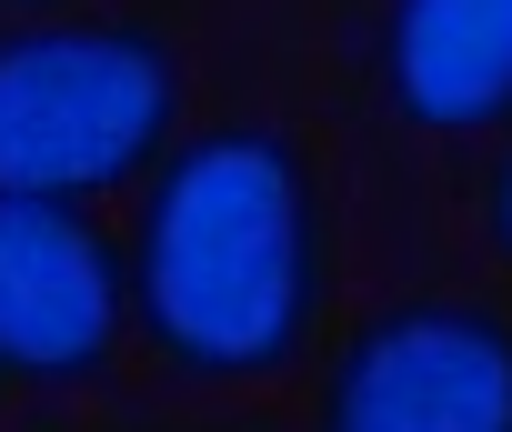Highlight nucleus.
I'll return each instance as SVG.
<instances>
[{
    "label": "nucleus",
    "instance_id": "f03ea898",
    "mask_svg": "<svg viewBox=\"0 0 512 432\" xmlns=\"http://www.w3.org/2000/svg\"><path fill=\"white\" fill-rule=\"evenodd\" d=\"M181 121V61L141 21H51L0 41V191L91 201Z\"/></svg>",
    "mask_w": 512,
    "mask_h": 432
},
{
    "label": "nucleus",
    "instance_id": "f257e3e1",
    "mask_svg": "<svg viewBox=\"0 0 512 432\" xmlns=\"http://www.w3.org/2000/svg\"><path fill=\"white\" fill-rule=\"evenodd\" d=\"M131 302L181 372L251 382L282 372L322 302V211L312 171L272 131H201L141 201Z\"/></svg>",
    "mask_w": 512,
    "mask_h": 432
},
{
    "label": "nucleus",
    "instance_id": "20e7f679",
    "mask_svg": "<svg viewBox=\"0 0 512 432\" xmlns=\"http://www.w3.org/2000/svg\"><path fill=\"white\" fill-rule=\"evenodd\" d=\"M121 302L131 272L101 242V222H81V201L0 191V372L31 382L101 372L121 342Z\"/></svg>",
    "mask_w": 512,
    "mask_h": 432
},
{
    "label": "nucleus",
    "instance_id": "0eeeda50",
    "mask_svg": "<svg viewBox=\"0 0 512 432\" xmlns=\"http://www.w3.org/2000/svg\"><path fill=\"white\" fill-rule=\"evenodd\" d=\"M31 11H51V0H31Z\"/></svg>",
    "mask_w": 512,
    "mask_h": 432
},
{
    "label": "nucleus",
    "instance_id": "39448f33",
    "mask_svg": "<svg viewBox=\"0 0 512 432\" xmlns=\"http://www.w3.org/2000/svg\"><path fill=\"white\" fill-rule=\"evenodd\" d=\"M382 91L412 131L512 121V0H392Z\"/></svg>",
    "mask_w": 512,
    "mask_h": 432
},
{
    "label": "nucleus",
    "instance_id": "7ed1b4c3",
    "mask_svg": "<svg viewBox=\"0 0 512 432\" xmlns=\"http://www.w3.org/2000/svg\"><path fill=\"white\" fill-rule=\"evenodd\" d=\"M332 432H512V332L472 302H392L332 362Z\"/></svg>",
    "mask_w": 512,
    "mask_h": 432
},
{
    "label": "nucleus",
    "instance_id": "423d86ee",
    "mask_svg": "<svg viewBox=\"0 0 512 432\" xmlns=\"http://www.w3.org/2000/svg\"><path fill=\"white\" fill-rule=\"evenodd\" d=\"M482 232H492V252L512 262V151H502V171H492V191H482Z\"/></svg>",
    "mask_w": 512,
    "mask_h": 432
}]
</instances>
